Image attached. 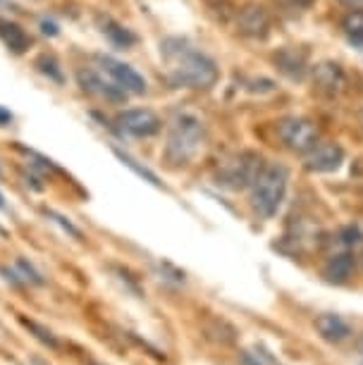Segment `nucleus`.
Returning a JSON list of instances; mask_svg holds the SVG:
<instances>
[{"instance_id":"obj_1","label":"nucleus","mask_w":363,"mask_h":365,"mask_svg":"<svg viewBox=\"0 0 363 365\" xmlns=\"http://www.w3.org/2000/svg\"><path fill=\"white\" fill-rule=\"evenodd\" d=\"M163 58L168 63V79L175 86L194 88V91H208L220 79V70L208 55L194 51L177 38L163 43Z\"/></svg>"},{"instance_id":"obj_2","label":"nucleus","mask_w":363,"mask_h":365,"mask_svg":"<svg viewBox=\"0 0 363 365\" xmlns=\"http://www.w3.org/2000/svg\"><path fill=\"white\" fill-rule=\"evenodd\" d=\"M203 141H205V129L198 117L194 115L175 117L173 127H170V132H168L163 160H165L170 168H184V165H189L201 153Z\"/></svg>"},{"instance_id":"obj_3","label":"nucleus","mask_w":363,"mask_h":365,"mask_svg":"<svg viewBox=\"0 0 363 365\" xmlns=\"http://www.w3.org/2000/svg\"><path fill=\"white\" fill-rule=\"evenodd\" d=\"M287 182L290 175L282 165H263L258 177L251 184V208L256 215L272 217L280 210L287 194Z\"/></svg>"},{"instance_id":"obj_4","label":"nucleus","mask_w":363,"mask_h":365,"mask_svg":"<svg viewBox=\"0 0 363 365\" xmlns=\"http://www.w3.org/2000/svg\"><path fill=\"white\" fill-rule=\"evenodd\" d=\"M263 158L253 150H244V153L232 155L230 160H225L218 170V184L230 189H249L253 179L258 177V172L263 170Z\"/></svg>"},{"instance_id":"obj_5","label":"nucleus","mask_w":363,"mask_h":365,"mask_svg":"<svg viewBox=\"0 0 363 365\" xmlns=\"http://www.w3.org/2000/svg\"><path fill=\"white\" fill-rule=\"evenodd\" d=\"M277 136L287 150L297 155H306L320 141V129L308 117H285L277 122Z\"/></svg>"},{"instance_id":"obj_6","label":"nucleus","mask_w":363,"mask_h":365,"mask_svg":"<svg viewBox=\"0 0 363 365\" xmlns=\"http://www.w3.org/2000/svg\"><path fill=\"white\" fill-rule=\"evenodd\" d=\"M77 81H79L81 91L91 93L96 98L108 101V103H122V101H127V96H129L103 67H84V70L77 72Z\"/></svg>"},{"instance_id":"obj_7","label":"nucleus","mask_w":363,"mask_h":365,"mask_svg":"<svg viewBox=\"0 0 363 365\" xmlns=\"http://www.w3.org/2000/svg\"><path fill=\"white\" fill-rule=\"evenodd\" d=\"M118 129L122 134L129 136H139V139H148V136H155L160 132L163 122L160 117L148 108H132L125 110V113L118 115Z\"/></svg>"},{"instance_id":"obj_8","label":"nucleus","mask_w":363,"mask_h":365,"mask_svg":"<svg viewBox=\"0 0 363 365\" xmlns=\"http://www.w3.org/2000/svg\"><path fill=\"white\" fill-rule=\"evenodd\" d=\"M237 31L246 38H265L270 31V12L256 3L244 5L237 15Z\"/></svg>"},{"instance_id":"obj_9","label":"nucleus","mask_w":363,"mask_h":365,"mask_svg":"<svg viewBox=\"0 0 363 365\" xmlns=\"http://www.w3.org/2000/svg\"><path fill=\"white\" fill-rule=\"evenodd\" d=\"M304 158V168L308 172H334L344 163V150H342L339 143L318 141Z\"/></svg>"},{"instance_id":"obj_10","label":"nucleus","mask_w":363,"mask_h":365,"mask_svg":"<svg viewBox=\"0 0 363 365\" xmlns=\"http://www.w3.org/2000/svg\"><path fill=\"white\" fill-rule=\"evenodd\" d=\"M98 63L129 96L146 93V79H143L134 67H129V65L120 63V60H113V58H98Z\"/></svg>"},{"instance_id":"obj_11","label":"nucleus","mask_w":363,"mask_h":365,"mask_svg":"<svg viewBox=\"0 0 363 365\" xmlns=\"http://www.w3.org/2000/svg\"><path fill=\"white\" fill-rule=\"evenodd\" d=\"M313 84H316L320 93L337 96L339 91H344L347 74L337 63H320L313 67Z\"/></svg>"},{"instance_id":"obj_12","label":"nucleus","mask_w":363,"mask_h":365,"mask_svg":"<svg viewBox=\"0 0 363 365\" xmlns=\"http://www.w3.org/2000/svg\"><path fill=\"white\" fill-rule=\"evenodd\" d=\"M313 325H316V332L330 344H342L352 336V327H349V322L344 318H339V315H334V313H320Z\"/></svg>"},{"instance_id":"obj_13","label":"nucleus","mask_w":363,"mask_h":365,"mask_svg":"<svg viewBox=\"0 0 363 365\" xmlns=\"http://www.w3.org/2000/svg\"><path fill=\"white\" fill-rule=\"evenodd\" d=\"M275 65L280 67V72L290 74V77H294V79H299V77H304V74H306L308 53L301 51V48L287 46L280 53H275Z\"/></svg>"},{"instance_id":"obj_14","label":"nucleus","mask_w":363,"mask_h":365,"mask_svg":"<svg viewBox=\"0 0 363 365\" xmlns=\"http://www.w3.org/2000/svg\"><path fill=\"white\" fill-rule=\"evenodd\" d=\"M356 267V258L352 253H337L325 263L323 267V277L330 282V284H347L354 274Z\"/></svg>"},{"instance_id":"obj_15","label":"nucleus","mask_w":363,"mask_h":365,"mask_svg":"<svg viewBox=\"0 0 363 365\" xmlns=\"http://www.w3.org/2000/svg\"><path fill=\"white\" fill-rule=\"evenodd\" d=\"M0 41L10 48L12 53H24L29 48V36L26 31L12 19H3L0 17Z\"/></svg>"},{"instance_id":"obj_16","label":"nucleus","mask_w":363,"mask_h":365,"mask_svg":"<svg viewBox=\"0 0 363 365\" xmlns=\"http://www.w3.org/2000/svg\"><path fill=\"white\" fill-rule=\"evenodd\" d=\"M19 322H22V327H24V329H29V334H31L36 341L44 344V346L53 349V351H56V349L60 346V341H58V336L53 334V329H48L46 325H41L39 320H31V318H26V315H19Z\"/></svg>"},{"instance_id":"obj_17","label":"nucleus","mask_w":363,"mask_h":365,"mask_svg":"<svg viewBox=\"0 0 363 365\" xmlns=\"http://www.w3.org/2000/svg\"><path fill=\"white\" fill-rule=\"evenodd\" d=\"M342 31L347 34L349 41L354 43H363V8L349 10L344 17H342Z\"/></svg>"},{"instance_id":"obj_18","label":"nucleus","mask_w":363,"mask_h":365,"mask_svg":"<svg viewBox=\"0 0 363 365\" xmlns=\"http://www.w3.org/2000/svg\"><path fill=\"white\" fill-rule=\"evenodd\" d=\"M103 34H106V38L118 48H129L136 41V36L132 31L125 29V26L118 24V22H113V19H106V24H103Z\"/></svg>"},{"instance_id":"obj_19","label":"nucleus","mask_w":363,"mask_h":365,"mask_svg":"<svg viewBox=\"0 0 363 365\" xmlns=\"http://www.w3.org/2000/svg\"><path fill=\"white\" fill-rule=\"evenodd\" d=\"M115 155H118V160H120L122 165H125V168H129V170L134 172V175H139L141 179H146V182H148V184H153L155 189H160V187H163V182H160V179H158V175H155V172H150V170L146 168V165L136 163L132 155L122 153L120 148H115Z\"/></svg>"},{"instance_id":"obj_20","label":"nucleus","mask_w":363,"mask_h":365,"mask_svg":"<svg viewBox=\"0 0 363 365\" xmlns=\"http://www.w3.org/2000/svg\"><path fill=\"white\" fill-rule=\"evenodd\" d=\"M44 215H46L48 220H51V222H56V225L60 227V230H63V232L67 234V237H72V239H77V241H84V232H81L79 227L72 222L70 217H65L63 212L46 208V210H44Z\"/></svg>"},{"instance_id":"obj_21","label":"nucleus","mask_w":363,"mask_h":365,"mask_svg":"<svg viewBox=\"0 0 363 365\" xmlns=\"http://www.w3.org/2000/svg\"><path fill=\"white\" fill-rule=\"evenodd\" d=\"M15 270L22 274V279L26 282V284H34V287H44L46 284L44 274H41L36 267H34V263H29L26 258H17L15 260Z\"/></svg>"},{"instance_id":"obj_22","label":"nucleus","mask_w":363,"mask_h":365,"mask_svg":"<svg viewBox=\"0 0 363 365\" xmlns=\"http://www.w3.org/2000/svg\"><path fill=\"white\" fill-rule=\"evenodd\" d=\"M239 363L242 365H275V358L265 349L256 346L253 351H242V354H239Z\"/></svg>"},{"instance_id":"obj_23","label":"nucleus","mask_w":363,"mask_h":365,"mask_svg":"<svg viewBox=\"0 0 363 365\" xmlns=\"http://www.w3.org/2000/svg\"><path fill=\"white\" fill-rule=\"evenodd\" d=\"M36 67L44 74H48L51 79L63 81V72H60V67H58V63H56V58H53V55H41V58L36 60Z\"/></svg>"},{"instance_id":"obj_24","label":"nucleus","mask_w":363,"mask_h":365,"mask_svg":"<svg viewBox=\"0 0 363 365\" xmlns=\"http://www.w3.org/2000/svg\"><path fill=\"white\" fill-rule=\"evenodd\" d=\"M0 277H3L5 282H10L12 287H22V284H26V282L22 279V274H19L15 267H8V265H3L0 267Z\"/></svg>"},{"instance_id":"obj_25","label":"nucleus","mask_w":363,"mask_h":365,"mask_svg":"<svg viewBox=\"0 0 363 365\" xmlns=\"http://www.w3.org/2000/svg\"><path fill=\"white\" fill-rule=\"evenodd\" d=\"M363 237H361V232H359V227H344L342 230V241H344L347 246H354V244H359Z\"/></svg>"},{"instance_id":"obj_26","label":"nucleus","mask_w":363,"mask_h":365,"mask_svg":"<svg viewBox=\"0 0 363 365\" xmlns=\"http://www.w3.org/2000/svg\"><path fill=\"white\" fill-rule=\"evenodd\" d=\"M337 3H342V5H344V8H349V10L363 8V0H337Z\"/></svg>"},{"instance_id":"obj_27","label":"nucleus","mask_w":363,"mask_h":365,"mask_svg":"<svg viewBox=\"0 0 363 365\" xmlns=\"http://www.w3.org/2000/svg\"><path fill=\"white\" fill-rule=\"evenodd\" d=\"M10 122H12V115L8 113V110H3V108H0V127L10 125Z\"/></svg>"},{"instance_id":"obj_28","label":"nucleus","mask_w":363,"mask_h":365,"mask_svg":"<svg viewBox=\"0 0 363 365\" xmlns=\"http://www.w3.org/2000/svg\"><path fill=\"white\" fill-rule=\"evenodd\" d=\"M41 26H44V34H51V36H56V34H58V26L51 24V22H44Z\"/></svg>"},{"instance_id":"obj_29","label":"nucleus","mask_w":363,"mask_h":365,"mask_svg":"<svg viewBox=\"0 0 363 365\" xmlns=\"http://www.w3.org/2000/svg\"><path fill=\"white\" fill-rule=\"evenodd\" d=\"M290 5H297V8H308V5L313 3V0H287Z\"/></svg>"},{"instance_id":"obj_30","label":"nucleus","mask_w":363,"mask_h":365,"mask_svg":"<svg viewBox=\"0 0 363 365\" xmlns=\"http://www.w3.org/2000/svg\"><path fill=\"white\" fill-rule=\"evenodd\" d=\"M0 210H5V196L0 194Z\"/></svg>"},{"instance_id":"obj_31","label":"nucleus","mask_w":363,"mask_h":365,"mask_svg":"<svg viewBox=\"0 0 363 365\" xmlns=\"http://www.w3.org/2000/svg\"><path fill=\"white\" fill-rule=\"evenodd\" d=\"M86 365H106V363H98V361H88Z\"/></svg>"},{"instance_id":"obj_32","label":"nucleus","mask_w":363,"mask_h":365,"mask_svg":"<svg viewBox=\"0 0 363 365\" xmlns=\"http://www.w3.org/2000/svg\"><path fill=\"white\" fill-rule=\"evenodd\" d=\"M359 265H361V270H363V251H361V256H359Z\"/></svg>"},{"instance_id":"obj_33","label":"nucleus","mask_w":363,"mask_h":365,"mask_svg":"<svg viewBox=\"0 0 363 365\" xmlns=\"http://www.w3.org/2000/svg\"><path fill=\"white\" fill-rule=\"evenodd\" d=\"M359 122H361V127H363V108H361V115H359Z\"/></svg>"},{"instance_id":"obj_34","label":"nucleus","mask_w":363,"mask_h":365,"mask_svg":"<svg viewBox=\"0 0 363 365\" xmlns=\"http://www.w3.org/2000/svg\"><path fill=\"white\" fill-rule=\"evenodd\" d=\"M208 3H220V0H208Z\"/></svg>"}]
</instances>
